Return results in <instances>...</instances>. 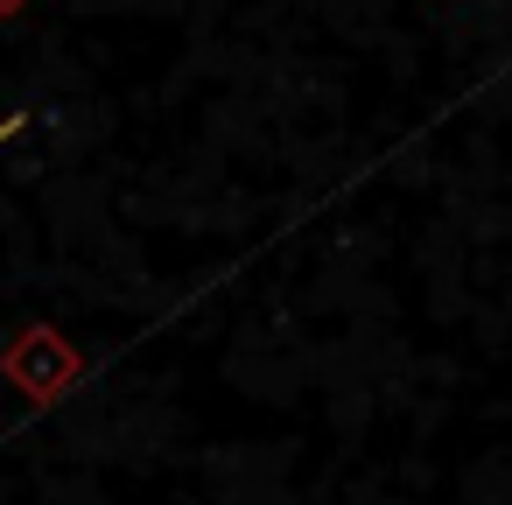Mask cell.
Instances as JSON below:
<instances>
[{"mask_svg":"<svg viewBox=\"0 0 512 505\" xmlns=\"http://www.w3.org/2000/svg\"><path fill=\"white\" fill-rule=\"evenodd\" d=\"M22 127H29V113H8V120H0V148H8V141H15Z\"/></svg>","mask_w":512,"mask_h":505,"instance_id":"obj_1","label":"cell"}]
</instances>
